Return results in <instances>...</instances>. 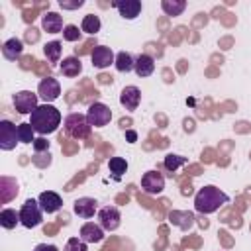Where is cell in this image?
<instances>
[{
	"label": "cell",
	"instance_id": "obj_1",
	"mask_svg": "<svg viewBox=\"0 0 251 251\" xmlns=\"http://www.w3.org/2000/svg\"><path fill=\"white\" fill-rule=\"evenodd\" d=\"M29 124L35 129V133L49 135V133L57 131V127L61 126V112L51 104H41L31 112Z\"/></svg>",
	"mask_w": 251,
	"mask_h": 251
},
{
	"label": "cell",
	"instance_id": "obj_2",
	"mask_svg": "<svg viewBox=\"0 0 251 251\" xmlns=\"http://www.w3.org/2000/svg\"><path fill=\"white\" fill-rule=\"evenodd\" d=\"M229 202V196L214 184L202 186L194 196V208L198 214H212Z\"/></svg>",
	"mask_w": 251,
	"mask_h": 251
},
{
	"label": "cell",
	"instance_id": "obj_3",
	"mask_svg": "<svg viewBox=\"0 0 251 251\" xmlns=\"http://www.w3.org/2000/svg\"><path fill=\"white\" fill-rule=\"evenodd\" d=\"M63 127H65V133L73 139H86L92 131V126L88 124L86 114H78V112H71L63 120Z\"/></svg>",
	"mask_w": 251,
	"mask_h": 251
},
{
	"label": "cell",
	"instance_id": "obj_4",
	"mask_svg": "<svg viewBox=\"0 0 251 251\" xmlns=\"http://www.w3.org/2000/svg\"><path fill=\"white\" fill-rule=\"evenodd\" d=\"M20 222L25 227H37L43 222V210L37 200L27 198L20 208Z\"/></svg>",
	"mask_w": 251,
	"mask_h": 251
},
{
	"label": "cell",
	"instance_id": "obj_5",
	"mask_svg": "<svg viewBox=\"0 0 251 251\" xmlns=\"http://www.w3.org/2000/svg\"><path fill=\"white\" fill-rule=\"evenodd\" d=\"M86 120L94 127H104L112 120V110L102 102H92L88 106V110H86Z\"/></svg>",
	"mask_w": 251,
	"mask_h": 251
},
{
	"label": "cell",
	"instance_id": "obj_6",
	"mask_svg": "<svg viewBox=\"0 0 251 251\" xmlns=\"http://www.w3.org/2000/svg\"><path fill=\"white\" fill-rule=\"evenodd\" d=\"M98 224L104 231H116L122 224V214L116 206H104L98 210Z\"/></svg>",
	"mask_w": 251,
	"mask_h": 251
},
{
	"label": "cell",
	"instance_id": "obj_7",
	"mask_svg": "<svg viewBox=\"0 0 251 251\" xmlns=\"http://www.w3.org/2000/svg\"><path fill=\"white\" fill-rule=\"evenodd\" d=\"M37 100H39V96L33 94L31 90H20V92H16L14 98H12L14 108H16L20 114H29V116H31V112L39 106Z\"/></svg>",
	"mask_w": 251,
	"mask_h": 251
},
{
	"label": "cell",
	"instance_id": "obj_8",
	"mask_svg": "<svg viewBox=\"0 0 251 251\" xmlns=\"http://www.w3.org/2000/svg\"><path fill=\"white\" fill-rule=\"evenodd\" d=\"M20 143L18 139V126H14L10 120H0V149L12 151Z\"/></svg>",
	"mask_w": 251,
	"mask_h": 251
},
{
	"label": "cell",
	"instance_id": "obj_9",
	"mask_svg": "<svg viewBox=\"0 0 251 251\" xmlns=\"http://www.w3.org/2000/svg\"><path fill=\"white\" fill-rule=\"evenodd\" d=\"M59 94H61V84H59V80L53 78V76L43 78V80L39 82V86H37V96L43 100V104H51L53 100L59 98Z\"/></svg>",
	"mask_w": 251,
	"mask_h": 251
},
{
	"label": "cell",
	"instance_id": "obj_10",
	"mask_svg": "<svg viewBox=\"0 0 251 251\" xmlns=\"http://www.w3.org/2000/svg\"><path fill=\"white\" fill-rule=\"evenodd\" d=\"M141 188L143 192L147 194H161L163 188H165V176L159 173V171H147L143 176H141Z\"/></svg>",
	"mask_w": 251,
	"mask_h": 251
},
{
	"label": "cell",
	"instance_id": "obj_11",
	"mask_svg": "<svg viewBox=\"0 0 251 251\" xmlns=\"http://www.w3.org/2000/svg\"><path fill=\"white\" fill-rule=\"evenodd\" d=\"M90 59H92V65H94L96 69H106V67H110V65L116 61V55H114V51H112L110 47H106V45H96V47L92 49V53H90Z\"/></svg>",
	"mask_w": 251,
	"mask_h": 251
},
{
	"label": "cell",
	"instance_id": "obj_12",
	"mask_svg": "<svg viewBox=\"0 0 251 251\" xmlns=\"http://www.w3.org/2000/svg\"><path fill=\"white\" fill-rule=\"evenodd\" d=\"M112 6L120 12L124 20H135L141 14V2L139 0H116Z\"/></svg>",
	"mask_w": 251,
	"mask_h": 251
},
{
	"label": "cell",
	"instance_id": "obj_13",
	"mask_svg": "<svg viewBox=\"0 0 251 251\" xmlns=\"http://www.w3.org/2000/svg\"><path fill=\"white\" fill-rule=\"evenodd\" d=\"M139 102H141V90H139L137 86L129 84V86H126V88L120 92V104H122L126 110H129V112L137 110Z\"/></svg>",
	"mask_w": 251,
	"mask_h": 251
},
{
	"label": "cell",
	"instance_id": "obj_14",
	"mask_svg": "<svg viewBox=\"0 0 251 251\" xmlns=\"http://www.w3.org/2000/svg\"><path fill=\"white\" fill-rule=\"evenodd\" d=\"M98 210V202L94 198H88V196H82V198H76L73 202V212L78 216V218H92Z\"/></svg>",
	"mask_w": 251,
	"mask_h": 251
},
{
	"label": "cell",
	"instance_id": "obj_15",
	"mask_svg": "<svg viewBox=\"0 0 251 251\" xmlns=\"http://www.w3.org/2000/svg\"><path fill=\"white\" fill-rule=\"evenodd\" d=\"M37 202H39V206H41V210H43L45 214H55V212L61 210V206H63L61 196H59L57 192H53V190L41 192L39 198H37Z\"/></svg>",
	"mask_w": 251,
	"mask_h": 251
},
{
	"label": "cell",
	"instance_id": "obj_16",
	"mask_svg": "<svg viewBox=\"0 0 251 251\" xmlns=\"http://www.w3.org/2000/svg\"><path fill=\"white\" fill-rule=\"evenodd\" d=\"M82 241L86 243H100L104 239V229L100 224H94V222H86L82 227H80V235H78Z\"/></svg>",
	"mask_w": 251,
	"mask_h": 251
},
{
	"label": "cell",
	"instance_id": "obj_17",
	"mask_svg": "<svg viewBox=\"0 0 251 251\" xmlns=\"http://www.w3.org/2000/svg\"><path fill=\"white\" fill-rule=\"evenodd\" d=\"M169 222L176 227H180L182 231L190 229L194 226V214L192 212H184V210H173L169 214Z\"/></svg>",
	"mask_w": 251,
	"mask_h": 251
},
{
	"label": "cell",
	"instance_id": "obj_18",
	"mask_svg": "<svg viewBox=\"0 0 251 251\" xmlns=\"http://www.w3.org/2000/svg\"><path fill=\"white\" fill-rule=\"evenodd\" d=\"M133 71H135L137 76H149V75H153V71H155V59L151 55H147V53H139L135 57Z\"/></svg>",
	"mask_w": 251,
	"mask_h": 251
},
{
	"label": "cell",
	"instance_id": "obj_19",
	"mask_svg": "<svg viewBox=\"0 0 251 251\" xmlns=\"http://www.w3.org/2000/svg\"><path fill=\"white\" fill-rule=\"evenodd\" d=\"M41 25H43V29H45L47 33H59V31L65 29L63 18H61L57 12H45V14L41 16Z\"/></svg>",
	"mask_w": 251,
	"mask_h": 251
},
{
	"label": "cell",
	"instance_id": "obj_20",
	"mask_svg": "<svg viewBox=\"0 0 251 251\" xmlns=\"http://www.w3.org/2000/svg\"><path fill=\"white\" fill-rule=\"evenodd\" d=\"M22 53H24V43H22V39H18V37H10L8 41H4V45H2V55H4L8 61H16V59H20Z\"/></svg>",
	"mask_w": 251,
	"mask_h": 251
},
{
	"label": "cell",
	"instance_id": "obj_21",
	"mask_svg": "<svg viewBox=\"0 0 251 251\" xmlns=\"http://www.w3.org/2000/svg\"><path fill=\"white\" fill-rule=\"evenodd\" d=\"M16 194H18V182H16V178L2 176V178H0V202L6 204V202H10Z\"/></svg>",
	"mask_w": 251,
	"mask_h": 251
},
{
	"label": "cell",
	"instance_id": "obj_22",
	"mask_svg": "<svg viewBox=\"0 0 251 251\" xmlns=\"http://www.w3.org/2000/svg\"><path fill=\"white\" fill-rule=\"evenodd\" d=\"M61 73H63V76H69V78L78 76V75L82 73V63H80V59L75 57V55L63 59V63H61Z\"/></svg>",
	"mask_w": 251,
	"mask_h": 251
},
{
	"label": "cell",
	"instance_id": "obj_23",
	"mask_svg": "<svg viewBox=\"0 0 251 251\" xmlns=\"http://www.w3.org/2000/svg\"><path fill=\"white\" fill-rule=\"evenodd\" d=\"M114 65H116V69H118L120 73H129V71H133V67H135V57H133L131 53H127V51H120V53L116 55Z\"/></svg>",
	"mask_w": 251,
	"mask_h": 251
},
{
	"label": "cell",
	"instance_id": "obj_24",
	"mask_svg": "<svg viewBox=\"0 0 251 251\" xmlns=\"http://www.w3.org/2000/svg\"><path fill=\"white\" fill-rule=\"evenodd\" d=\"M18 224H22V222H20V212H16V210H12V208H4V210L0 212V226H2L4 229H14Z\"/></svg>",
	"mask_w": 251,
	"mask_h": 251
},
{
	"label": "cell",
	"instance_id": "obj_25",
	"mask_svg": "<svg viewBox=\"0 0 251 251\" xmlns=\"http://www.w3.org/2000/svg\"><path fill=\"white\" fill-rule=\"evenodd\" d=\"M100 27H102V22H100V18H98L96 14H86V16L82 18L80 29H82L84 33L94 35V33H98V31H100Z\"/></svg>",
	"mask_w": 251,
	"mask_h": 251
},
{
	"label": "cell",
	"instance_id": "obj_26",
	"mask_svg": "<svg viewBox=\"0 0 251 251\" xmlns=\"http://www.w3.org/2000/svg\"><path fill=\"white\" fill-rule=\"evenodd\" d=\"M161 8L167 16H180L186 8V2L184 0H163L161 2Z\"/></svg>",
	"mask_w": 251,
	"mask_h": 251
},
{
	"label": "cell",
	"instance_id": "obj_27",
	"mask_svg": "<svg viewBox=\"0 0 251 251\" xmlns=\"http://www.w3.org/2000/svg\"><path fill=\"white\" fill-rule=\"evenodd\" d=\"M43 53L51 63H59L61 53H63V43L61 41H49V43L43 45Z\"/></svg>",
	"mask_w": 251,
	"mask_h": 251
},
{
	"label": "cell",
	"instance_id": "obj_28",
	"mask_svg": "<svg viewBox=\"0 0 251 251\" xmlns=\"http://www.w3.org/2000/svg\"><path fill=\"white\" fill-rule=\"evenodd\" d=\"M188 163V157H182V155H173V153H169V155H165V161H163V165H165V169L167 171H171V175L178 169V167H182V165H186Z\"/></svg>",
	"mask_w": 251,
	"mask_h": 251
},
{
	"label": "cell",
	"instance_id": "obj_29",
	"mask_svg": "<svg viewBox=\"0 0 251 251\" xmlns=\"http://www.w3.org/2000/svg\"><path fill=\"white\" fill-rule=\"evenodd\" d=\"M18 139L20 143H33L35 141V129L31 124H20L18 126Z\"/></svg>",
	"mask_w": 251,
	"mask_h": 251
},
{
	"label": "cell",
	"instance_id": "obj_30",
	"mask_svg": "<svg viewBox=\"0 0 251 251\" xmlns=\"http://www.w3.org/2000/svg\"><path fill=\"white\" fill-rule=\"evenodd\" d=\"M108 169H110V173H114V176H122L127 171V161L122 157H112L108 161Z\"/></svg>",
	"mask_w": 251,
	"mask_h": 251
},
{
	"label": "cell",
	"instance_id": "obj_31",
	"mask_svg": "<svg viewBox=\"0 0 251 251\" xmlns=\"http://www.w3.org/2000/svg\"><path fill=\"white\" fill-rule=\"evenodd\" d=\"M80 35H82V29H78V27L73 25V24L65 25V29H63V39H65V41H78Z\"/></svg>",
	"mask_w": 251,
	"mask_h": 251
},
{
	"label": "cell",
	"instance_id": "obj_32",
	"mask_svg": "<svg viewBox=\"0 0 251 251\" xmlns=\"http://www.w3.org/2000/svg\"><path fill=\"white\" fill-rule=\"evenodd\" d=\"M65 251H88L86 249V241H82L80 237H71L65 245Z\"/></svg>",
	"mask_w": 251,
	"mask_h": 251
},
{
	"label": "cell",
	"instance_id": "obj_33",
	"mask_svg": "<svg viewBox=\"0 0 251 251\" xmlns=\"http://www.w3.org/2000/svg\"><path fill=\"white\" fill-rule=\"evenodd\" d=\"M31 145H33V151H35V153H43V151L49 153V141H47L45 137H35V141H33Z\"/></svg>",
	"mask_w": 251,
	"mask_h": 251
},
{
	"label": "cell",
	"instance_id": "obj_34",
	"mask_svg": "<svg viewBox=\"0 0 251 251\" xmlns=\"http://www.w3.org/2000/svg\"><path fill=\"white\" fill-rule=\"evenodd\" d=\"M84 4V0H75V2H65V0H61L59 2V6L63 8V10H76V8H80Z\"/></svg>",
	"mask_w": 251,
	"mask_h": 251
},
{
	"label": "cell",
	"instance_id": "obj_35",
	"mask_svg": "<svg viewBox=\"0 0 251 251\" xmlns=\"http://www.w3.org/2000/svg\"><path fill=\"white\" fill-rule=\"evenodd\" d=\"M33 251H59V249L55 245H51V243H39V245H35Z\"/></svg>",
	"mask_w": 251,
	"mask_h": 251
},
{
	"label": "cell",
	"instance_id": "obj_36",
	"mask_svg": "<svg viewBox=\"0 0 251 251\" xmlns=\"http://www.w3.org/2000/svg\"><path fill=\"white\" fill-rule=\"evenodd\" d=\"M126 137H127V141H129V143H133V141H135V139H137V133H135V131H131V129H129V131H126Z\"/></svg>",
	"mask_w": 251,
	"mask_h": 251
}]
</instances>
